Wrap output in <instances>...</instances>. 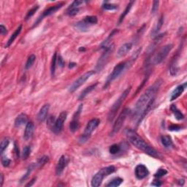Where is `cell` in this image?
<instances>
[{
  "instance_id": "cell-1",
  "label": "cell",
  "mask_w": 187,
  "mask_h": 187,
  "mask_svg": "<svg viewBox=\"0 0 187 187\" xmlns=\"http://www.w3.org/2000/svg\"><path fill=\"white\" fill-rule=\"evenodd\" d=\"M162 84L161 80H157L154 84H153L151 86L149 87L141 96L139 98V99L135 105V110L133 112V116L135 118H138V121L139 120L140 117L141 116L142 113L146 108L148 105L149 104L150 101L152 99L155 98V95L158 91L160 86Z\"/></svg>"
},
{
  "instance_id": "cell-2",
  "label": "cell",
  "mask_w": 187,
  "mask_h": 187,
  "mask_svg": "<svg viewBox=\"0 0 187 187\" xmlns=\"http://www.w3.org/2000/svg\"><path fill=\"white\" fill-rule=\"evenodd\" d=\"M126 135H127L129 141L135 147L144 151L146 154H149L151 157H154V158H159V154L157 152V151H156L154 148L146 143L145 140L140 138L135 131L132 129H127L126 132Z\"/></svg>"
},
{
  "instance_id": "cell-3",
  "label": "cell",
  "mask_w": 187,
  "mask_h": 187,
  "mask_svg": "<svg viewBox=\"0 0 187 187\" xmlns=\"http://www.w3.org/2000/svg\"><path fill=\"white\" fill-rule=\"evenodd\" d=\"M115 170H116V167L113 165L101 169L99 172L96 173L94 175L92 180H91V186L98 187L100 186L104 178L114 173Z\"/></svg>"
},
{
  "instance_id": "cell-4",
  "label": "cell",
  "mask_w": 187,
  "mask_h": 187,
  "mask_svg": "<svg viewBox=\"0 0 187 187\" xmlns=\"http://www.w3.org/2000/svg\"><path fill=\"white\" fill-rule=\"evenodd\" d=\"M131 88H128L127 89H126L125 91H124L122 94H121V96L118 98V99L115 102V103L113 104V106H112L111 109H110V112H109L108 114V121L110 122H112L114 119V118L116 117L117 112L118 111L119 108L121 107V105H122L123 102L124 101V99L127 98V96H128V94L130 92Z\"/></svg>"
},
{
  "instance_id": "cell-5",
  "label": "cell",
  "mask_w": 187,
  "mask_h": 187,
  "mask_svg": "<svg viewBox=\"0 0 187 187\" xmlns=\"http://www.w3.org/2000/svg\"><path fill=\"white\" fill-rule=\"evenodd\" d=\"M173 46L172 44H167L166 46H165L155 55L154 56V57L152 58V63L154 65H159L160 63L163 62L165 59L167 58V57L168 56L169 53L172 51Z\"/></svg>"
},
{
  "instance_id": "cell-6",
  "label": "cell",
  "mask_w": 187,
  "mask_h": 187,
  "mask_svg": "<svg viewBox=\"0 0 187 187\" xmlns=\"http://www.w3.org/2000/svg\"><path fill=\"white\" fill-rule=\"evenodd\" d=\"M99 123H100V121H99V119H98V118H93L91 121H88L86 127L83 135L80 137V140H79L80 143H83L88 140L89 137L91 136V133H92L96 129V127L99 126Z\"/></svg>"
},
{
  "instance_id": "cell-7",
  "label": "cell",
  "mask_w": 187,
  "mask_h": 187,
  "mask_svg": "<svg viewBox=\"0 0 187 187\" xmlns=\"http://www.w3.org/2000/svg\"><path fill=\"white\" fill-rule=\"evenodd\" d=\"M114 50V44H110L107 48H105V51L103 52V54H102L100 57H99V60H98L97 63H96V71H101L104 68V67L105 66L106 64H107V61H108L109 57L110 56V54H112V52Z\"/></svg>"
},
{
  "instance_id": "cell-8",
  "label": "cell",
  "mask_w": 187,
  "mask_h": 187,
  "mask_svg": "<svg viewBox=\"0 0 187 187\" xmlns=\"http://www.w3.org/2000/svg\"><path fill=\"white\" fill-rule=\"evenodd\" d=\"M129 113H130V110L129 108H125L120 113V115L117 118L116 121H115L114 124H113V129H112V132L110 133V136H113V135H115L119 132L120 129L122 127L123 124H124V121L127 119V116H129Z\"/></svg>"
},
{
  "instance_id": "cell-9",
  "label": "cell",
  "mask_w": 187,
  "mask_h": 187,
  "mask_svg": "<svg viewBox=\"0 0 187 187\" xmlns=\"http://www.w3.org/2000/svg\"><path fill=\"white\" fill-rule=\"evenodd\" d=\"M95 74V71L94 70H91V71H88L87 72L84 73L83 75H82L79 78H78L77 80H75L71 86H70L69 88V91L70 92L72 93L74 91H75L76 90L78 89L82 85H83L91 76L94 75Z\"/></svg>"
},
{
  "instance_id": "cell-10",
  "label": "cell",
  "mask_w": 187,
  "mask_h": 187,
  "mask_svg": "<svg viewBox=\"0 0 187 187\" xmlns=\"http://www.w3.org/2000/svg\"><path fill=\"white\" fill-rule=\"evenodd\" d=\"M125 67H126L125 62H121V63L118 64V65H117L115 67L114 69H113V72L110 73V75H109L108 78H107V80H106V83H105V86H104V88H107V87L108 86L110 85V84L111 83L113 80H116L117 78H118V76L122 73V72L124 71Z\"/></svg>"
},
{
  "instance_id": "cell-11",
  "label": "cell",
  "mask_w": 187,
  "mask_h": 187,
  "mask_svg": "<svg viewBox=\"0 0 187 187\" xmlns=\"http://www.w3.org/2000/svg\"><path fill=\"white\" fill-rule=\"evenodd\" d=\"M83 110V105H79L77 111L75 113L74 116H73L72 120L70 122V129L72 132H75L78 130L79 127H80V123H79V118L81 114V112Z\"/></svg>"
},
{
  "instance_id": "cell-12",
  "label": "cell",
  "mask_w": 187,
  "mask_h": 187,
  "mask_svg": "<svg viewBox=\"0 0 187 187\" xmlns=\"http://www.w3.org/2000/svg\"><path fill=\"white\" fill-rule=\"evenodd\" d=\"M67 113L66 112L64 111L60 113V115L59 116V118L56 120L55 125H54V129H53V131H54L55 133H60L61 131L62 130L64 123H65V121H66L67 119Z\"/></svg>"
},
{
  "instance_id": "cell-13",
  "label": "cell",
  "mask_w": 187,
  "mask_h": 187,
  "mask_svg": "<svg viewBox=\"0 0 187 187\" xmlns=\"http://www.w3.org/2000/svg\"><path fill=\"white\" fill-rule=\"evenodd\" d=\"M135 172L137 178L139 179V180H142V179L145 178L147 177L149 174L148 168L143 165H138V166L135 167Z\"/></svg>"
},
{
  "instance_id": "cell-14",
  "label": "cell",
  "mask_w": 187,
  "mask_h": 187,
  "mask_svg": "<svg viewBox=\"0 0 187 187\" xmlns=\"http://www.w3.org/2000/svg\"><path fill=\"white\" fill-rule=\"evenodd\" d=\"M67 158L65 155L62 156L60 157V159H59L58 164L57 165V167H56V174H57V175H60L63 173L64 170H65V168L67 165Z\"/></svg>"
},
{
  "instance_id": "cell-15",
  "label": "cell",
  "mask_w": 187,
  "mask_h": 187,
  "mask_svg": "<svg viewBox=\"0 0 187 187\" xmlns=\"http://www.w3.org/2000/svg\"><path fill=\"white\" fill-rule=\"evenodd\" d=\"M64 5L63 3H61V4H56V5L54 6H52V7H49V8H48L47 10H45L44 12H43V14L42 15V16L40 17V18L38 19V21H37V23L39 22V21H40V20L43 19L44 17H46V16H48V15H52V14L55 13L57 11V10H59V9L62 8V6Z\"/></svg>"
},
{
  "instance_id": "cell-16",
  "label": "cell",
  "mask_w": 187,
  "mask_h": 187,
  "mask_svg": "<svg viewBox=\"0 0 187 187\" xmlns=\"http://www.w3.org/2000/svg\"><path fill=\"white\" fill-rule=\"evenodd\" d=\"M34 131H35V124L32 121H29L26 124V128H25L24 135H23V138L26 140H29L31 139L34 134Z\"/></svg>"
},
{
  "instance_id": "cell-17",
  "label": "cell",
  "mask_w": 187,
  "mask_h": 187,
  "mask_svg": "<svg viewBox=\"0 0 187 187\" xmlns=\"http://www.w3.org/2000/svg\"><path fill=\"white\" fill-rule=\"evenodd\" d=\"M132 48V43H127L123 45L121 48L118 49V52H117V57L118 58H122V57H125L127 54L131 51Z\"/></svg>"
},
{
  "instance_id": "cell-18",
  "label": "cell",
  "mask_w": 187,
  "mask_h": 187,
  "mask_svg": "<svg viewBox=\"0 0 187 187\" xmlns=\"http://www.w3.org/2000/svg\"><path fill=\"white\" fill-rule=\"evenodd\" d=\"M50 105L49 104H46L41 107V109L39 111L37 114V120L40 122H43L48 117V113L49 111Z\"/></svg>"
},
{
  "instance_id": "cell-19",
  "label": "cell",
  "mask_w": 187,
  "mask_h": 187,
  "mask_svg": "<svg viewBox=\"0 0 187 187\" xmlns=\"http://www.w3.org/2000/svg\"><path fill=\"white\" fill-rule=\"evenodd\" d=\"M186 87V83H185L183 85H179L178 86H177L175 88V89L173 91L172 94H171V97H170V100L173 101L175 99H177L178 96H180L181 95V94L183 92V91L185 90Z\"/></svg>"
},
{
  "instance_id": "cell-20",
  "label": "cell",
  "mask_w": 187,
  "mask_h": 187,
  "mask_svg": "<svg viewBox=\"0 0 187 187\" xmlns=\"http://www.w3.org/2000/svg\"><path fill=\"white\" fill-rule=\"evenodd\" d=\"M28 121V116L25 113H21V114L18 115L17 118L15 120V127H19L23 125V124H26Z\"/></svg>"
},
{
  "instance_id": "cell-21",
  "label": "cell",
  "mask_w": 187,
  "mask_h": 187,
  "mask_svg": "<svg viewBox=\"0 0 187 187\" xmlns=\"http://www.w3.org/2000/svg\"><path fill=\"white\" fill-rule=\"evenodd\" d=\"M22 28H23L22 25H20V26L17 28L16 30L13 32V34H12L11 37H10V39L8 40V41H7V44H6V46H5V48H8V47H10L12 43H13V42L15 41V39L17 38V37L20 35V33H21V30H22Z\"/></svg>"
},
{
  "instance_id": "cell-22",
  "label": "cell",
  "mask_w": 187,
  "mask_h": 187,
  "mask_svg": "<svg viewBox=\"0 0 187 187\" xmlns=\"http://www.w3.org/2000/svg\"><path fill=\"white\" fill-rule=\"evenodd\" d=\"M97 84H98L97 83H96L89 86H88L87 88H86L85 89L82 91L81 94H80V96H79V98H78L79 100H82V99H83L84 98H85L86 96L88 94L91 93L93 90H94L95 88L96 87V86H97Z\"/></svg>"
},
{
  "instance_id": "cell-23",
  "label": "cell",
  "mask_w": 187,
  "mask_h": 187,
  "mask_svg": "<svg viewBox=\"0 0 187 187\" xmlns=\"http://www.w3.org/2000/svg\"><path fill=\"white\" fill-rule=\"evenodd\" d=\"M170 110H171V111L173 112V113L174 116H175V118L177 120L180 121V120H182L184 118V116H183V114L178 110V108L177 106H176L175 105H171Z\"/></svg>"
},
{
  "instance_id": "cell-24",
  "label": "cell",
  "mask_w": 187,
  "mask_h": 187,
  "mask_svg": "<svg viewBox=\"0 0 187 187\" xmlns=\"http://www.w3.org/2000/svg\"><path fill=\"white\" fill-rule=\"evenodd\" d=\"M161 142L165 148H170L173 146L172 138L168 135H164L161 138Z\"/></svg>"
},
{
  "instance_id": "cell-25",
  "label": "cell",
  "mask_w": 187,
  "mask_h": 187,
  "mask_svg": "<svg viewBox=\"0 0 187 187\" xmlns=\"http://www.w3.org/2000/svg\"><path fill=\"white\" fill-rule=\"evenodd\" d=\"M163 18L162 17H161V18H159V20L158 21V22L157 23V24L155 25V26L154 27V29H152V32H151V36H153V37H155V36L157 35V34H158L159 31L160 30V29H161V27L162 26V24H163Z\"/></svg>"
},
{
  "instance_id": "cell-26",
  "label": "cell",
  "mask_w": 187,
  "mask_h": 187,
  "mask_svg": "<svg viewBox=\"0 0 187 187\" xmlns=\"http://www.w3.org/2000/svg\"><path fill=\"white\" fill-rule=\"evenodd\" d=\"M134 3H135V1H130V2L129 3L128 5H127V7H126L125 10H124V11L123 12V13L121 14V16H120V18H119V21H118V23H121L123 21H124V18H125V17L127 16V14H128L129 12V11H130L131 8H132V5H133Z\"/></svg>"
},
{
  "instance_id": "cell-27",
  "label": "cell",
  "mask_w": 187,
  "mask_h": 187,
  "mask_svg": "<svg viewBox=\"0 0 187 187\" xmlns=\"http://www.w3.org/2000/svg\"><path fill=\"white\" fill-rule=\"evenodd\" d=\"M83 22L87 25V26H91V25L96 24L97 23V18L96 16H92V15H90V16H86L85 17L83 20Z\"/></svg>"
},
{
  "instance_id": "cell-28",
  "label": "cell",
  "mask_w": 187,
  "mask_h": 187,
  "mask_svg": "<svg viewBox=\"0 0 187 187\" xmlns=\"http://www.w3.org/2000/svg\"><path fill=\"white\" fill-rule=\"evenodd\" d=\"M123 181H124V180H123V179L121 178H113V180H110V181L107 184V186H108V187L118 186L122 183Z\"/></svg>"
},
{
  "instance_id": "cell-29",
  "label": "cell",
  "mask_w": 187,
  "mask_h": 187,
  "mask_svg": "<svg viewBox=\"0 0 187 187\" xmlns=\"http://www.w3.org/2000/svg\"><path fill=\"white\" fill-rule=\"evenodd\" d=\"M57 54L55 53L54 54L52 57V61H51V75L54 77L55 75V72H56V67H57Z\"/></svg>"
},
{
  "instance_id": "cell-30",
  "label": "cell",
  "mask_w": 187,
  "mask_h": 187,
  "mask_svg": "<svg viewBox=\"0 0 187 187\" xmlns=\"http://www.w3.org/2000/svg\"><path fill=\"white\" fill-rule=\"evenodd\" d=\"M9 143H10V139L8 138H4V139L1 140V144H0V153L2 154L4 151L8 147Z\"/></svg>"
},
{
  "instance_id": "cell-31",
  "label": "cell",
  "mask_w": 187,
  "mask_h": 187,
  "mask_svg": "<svg viewBox=\"0 0 187 187\" xmlns=\"http://www.w3.org/2000/svg\"><path fill=\"white\" fill-rule=\"evenodd\" d=\"M35 60H36L35 55H34V54L31 55L30 57L28 58L27 61H26V65H25V69L28 70V69H29L30 67H32V65H33L34 63H35Z\"/></svg>"
},
{
  "instance_id": "cell-32",
  "label": "cell",
  "mask_w": 187,
  "mask_h": 187,
  "mask_svg": "<svg viewBox=\"0 0 187 187\" xmlns=\"http://www.w3.org/2000/svg\"><path fill=\"white\" fill-rule=\"evenodd\" d=\"M117 32H118V31L116 30V29H115V30H113V32H112V33L110 34V35H109V37H107V39H106V40H105V41L103 42V43H102V45H101V48H107V46H109V43H110V39L112 38V37H113V36H114V35L116 33H117Z\"/></svg>"
},
{
  "instance_id": "cell-33",
  "label": "cell",
  "mask_w": 187,
  "mask_h": 187,
  "mask_svg": "<svg viewBox=\"0 0 187 187\" xmlns=\"http://www.w3.org/2000/svg\"><path fill=\"white\" fill-rule=\"evenodd\" d=\"M55 123H56V119H55V117L54 116H50L48 117H47V125L48 127H49L50 129H54V125H55Z\"/></svg>"
},
{
  "instance_id": "cell-34",
  "label": "cell",
  "mask_w": 187,
  "mask_h": 187,
  "mask_svg": "<svg viewBox=\"0 0 187 187\" xmlns=\"http://www.w3.org/2000/svg\"><path fill=\"white\" fill-rule=\"evenodd\" d=\"M31 154V147L30 146H25L23 149V151H22V159H26L28 157H29Z\"/></svg>"
},
{
  "instance_id": "cell-35",
  "label": "cell",
  "mask_w": 187,
  "mask_h": 187,
  "mask_svg": "<svg viewBox=\"0 0 187 187\" xmlns=\"http://www.w3.org/2000/svg\"><path fill=\"white\" fill-rule=\"evenodd\" d=\"M76 27L79 29V30L82 31V32H85V31H87V29H88L89 26H87L85 23L83 22V21H80L79 22H78L76 23Z\"/></svg>"
},
{
  "instance_id": "cell-36",
  "label": "cell",
  "mask_w": 187,
  "mask_h": 187,
  "mask_svg": "<svg viewBox=\"0 0 187 187\" xmlns=\"http://www.w3.org/2000/svg\"><path fill=\"white\" fill-rule=\"evenodd\" d=\"M120 151H121V147L117 144L112 145L110 147V149H109V151H110V154H113V155L118 154Z\"/></svg>"
},
{
  "instance_id": "cell-37",
  "label": "cell",
  "mask_w": 187,
  "mask_h": 187,
  "mask_svg": "<svg viewBox=\"0 0 187 187\" xmlns=\"http://www.w3.org/2000/svg\"><path fill=\"white\" fill-rule=\"evenodd\" d=\"M48 161H49V158H48V157H47V156H43V157H41V158L38 160L37 165H38L40 167H43V165H45L46 164L48 163Z\"/></svg>"
},
{
  "instance_id": "cell-38",
  "label": "cell",
  "mask_w": 187,
  "mask_h": 187,
  "mask_svg": "<svg viewBox=\"0 0 187 187\" xmlns=\"http://www.w3.org/2000/svg\"><path fill=\"white\" fill-rule=\"evenodd\" d=\"M34 168H35V165H33V164H32V165H31L30 166H29V167L28 168L27 172L26 173V174H25V175L22 177V178L21 179V182H23V180H25L26 178H27L28 177H29V175H30L31 172H32V171L33 170Z\"/></svg>"
},
{
  "instance_id": "cell-39",
  "label": "cell",
  "mask_w": 187,
  "mask_h": 187,
  "mask_svg": "<svg viewBox=\"0 0 187 187\" xmlns=\"http://www.w3.org/2000/svg\"><path fill=\"white\" fill-rule=\"evenodd\" d=\"M38 8H39L38 5H36L35 7H33V8L31 9V10H29V12H28L27 15H26V20L29 19V18H30L31 17L33 16V15L36 12H37V10H38Z\"/></svg>"
},
{
  "instance_id": "cell-40",
  "label": "cell",
  "mask_w": 187,
  "mask_h": 187,
  "mask_svg": "<svg viewBox=\"0 0 187 187\" xmlns=\"http://www.w3.org/2000/svg\"><path fill=\"white\" fill-rule=\"evenodd\" d=\"M103 8L107 10H114L117 9V6L116 4H110V3H105L103 4Z\"/></svg>"
},
{
  "instance_id": "cell-41",
  "label": "cell",
  "mask_w": 187,
  "mask_h": 187,
  "mask_svg": "<svg viewBox=\"0 0 187 187\" xmlns=\"http://www.w3.org/2000/svg\"><path fill=\"white\" fill-rule=\"evenodd\" d=\"M167 173V171L165 169H159L155 174H154V176L157 178H160V177H162V176L165 175Z\"/></svg>"
},
{
  "instance_id": "cell-42",
  "label": "cell",
  "mask_w": 187,
  "mask_h": 187,
  "mask_svg": "<svg viewBox=\"0 0 187 187\" xmlns=\"http://www.w3.org/2000/svg\"><path fill=\"white\" fill-rule=\"evenodd\" d=\"M1 164H2L3 166L5 167H8L10 164V159H9L6 157H1Z\"/></svg>"
},
{
  "instance_id": "cell-43",
  "label": "cell",
  "mask_w": 187,
  "mask_h": 187,
  "mask_svg": "<svg viewBox=\"0 0 187 187\" xmlns=\"http://www.w3.org/2000/svg\"><path fill=\"white\" fill-rule=\"evenodd\" d=\"M81 4H83L82 1H78V0H76V1H74L72 3V4L70 5L69 9L78 8V6H80Z\"/></svg>"
},
{
  "instance_id": "cell-44",
  "label": "cell",
  "mask_w": 187,
  "mask_h": 187,
  "mask_svg": "<svg viewBox=\"0 0 187 187\" xmlns=\"http://www.w3.org/2000/svg\"><path fill=\"white\" fill-rule=\"evenodd\" d=\"M159 4V1H154V3H153V6H152V9H151V12L153 14L155 13V12L158 10Z\"/></svg>"
},
{
  "instance_id": "cell-45",
  "label": "cell",
  "mask_w": 187,
  "mask_h": 187,
  "mask_svg": "<svg viewBox=\"0 0 187 187\" xmlns=\"http://www.w3.org/2000/svg\"><path fill=\"white\" fill-rule=\"evenodd\" d=\"M79 12V9L78 8H73V9H70V10L68 11V15H70V16H74V15H77Z\"/></svg>"
},
{
  "instance_id": "cell-46",
  "label": "cell",
  "mask_w": 187,
  "mask_h": 187,
  "mask_svg": "<svg viewBox=\"0 0 187 187\" xmlns=\"http://www.w3.org/2000/svg\"><path fill=\"white\" fill-rule=\"evenodd\" d=\"M181 129V127L179 125H177V124H173L171 125L170 127H169V129L170 131H178V130H180Z\"/></svg>"
},
{
  "instance_id": "cell-47",
  "label": "cell",
  "mask_w": 187,
  "mask_h": 187,
  "mask_svg": "<svg viewBox=\"0 0 187 187\" xmlns=\"http://www.w3.org/2000/svg\"><path fill=\"white\" fill-rule=\"evenodd\" d=\"M7 33V29H6V27L4 26V25L1 24V26H0V34H1V35H4Z\"/></svg>"
},
{
  "instance_id": "cell-48",
  "label": "cell",
  "mask_w": 187,
  "mask_h": 187,
  "mask_svg": "<svg viewBox=\"0 0 187 187\" xmlns=\"http://www.w3.org/2000/svg\"><path fill=\"white\" fill-rule=\"evenodd\" d=\"M57 61H58V65L59 67H62L65 66V62L63 61V59L62 58V57L59 56V57L57 58Z\"/></svg>"
},
{
  "instance_id": "cell-49",
  "label": "cell",
  "mask_w": 187,
  "mask_h": 187,
  "mask_svg": "<svg viewBox=\"0 0 187 187\" xmlns=\"http://www.w3.org/2000/svg\"><path fill=\"white\" fill-rule=\"evenodd\" d=\"M152 186H160L162 185V183L159 181V180H154V182L151 183Z\"/></svg>"
},
{
  "instance_id": "cell-50",
  "label": "cell",
  "mask_w": 187,
  "mask_h": 187,
  "mask_svg": "<svg viewBox=\"0 0 187 187\" xmlns=\"http://www.w3.org/2000/svg\"><path fill=\"white\" fill-rule=\"evenodd\" d=\"M36 179H37V178H33V179H32V180H31V181H30V183H27V184H26V186H32V185H33V184H34V183H35V181H36Z\"/></svg>"
},
{
  "instance_id": "cell-51",
  "label": "cell",
  "mask_w": 187,
  "mask_h": 187,
  "mask_svg": "<svg viewBox=\"0 0 187 187\" xmlns=\"http://www.w3.org/2000/svg\"><path fill=\"white\" fill-rule=\"evenodd\" d=\"M15 154H16L17 157H18V156H19V150H18V146H15Z\"/></svg>"
},
{
  "instance_id": "cell-52",
  "label": "cell",
  "mask_w": 187,
  "mask_h": 187,
  "mask_svg": "<svg viewBox=\"0 0 187 187\" xmlns=\"http://www.w3.org/2000/svg\"><path fill=\"white\" fill-rule=\"evenodd\" d=\"M0 177H1V181H0V185H1V186H2L3 182H4V175H3V174H1Z\"/></svg>"
},
{
  "instance_id": "cell-53",
  "label": "cell",
  "mask_w": 187,
  "mask_h": 187,
  "mask_svg": "<svg viewBox=\"0 0 187 187\" xmlns=\"http://www.w3.org/2000/svg\"><path fill=\"white\" fill-rule=\"evenodd\" d=\"M75 66H76V64H75V63H71V64H70L69 67H70V68H72V67H75Z\"/></svg>"
},
{
  "instance_id": "cell-54",
  "label": "cell",
  "mask_w": 187,
  "mask_h": 187,
  "mask_svg": "<svg viewBox=\"0 0 187 187\" xmlns=\"http://www.w3.org/2000/svg\"><path fill=\"white\" fill-rule=\"evenodd\" d=\"M79 51H85V48H79Z\"/></svg>"
}]
</instances>
